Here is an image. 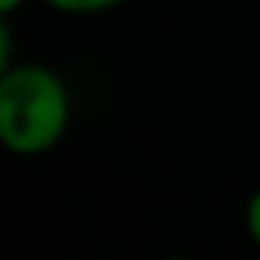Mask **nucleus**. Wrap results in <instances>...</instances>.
I'll use <instances>...</instances> for the list:
<instances>
[{
    "mask_svg": "<svg viewBox=\"0 0 260 260\" xmlns=\"http://www.w3.org/2000/svg\"><path fill=\"white\" fill-rule=\"evenodd\" d=\"M73 95L53 66L17 63L0 70V142L20 158L53 152L70 132Z\"/></svg>",
    "mask_w": 260,
    "mask_h": 260,
    "instance_id": "1",
    "label": "nucleus"
},
{
    "mask_svg": "<svg viewBox=\"0 0 260 260\" xmlns=\"http://www.w3.org/2000/svg\"><path fill=\"white\" fill-rule=\"evenodd\" d=\"M46 7L59 13H73V17H92V13H106V10H115L122 7L125 0H43Z\"/></svg>",
    "mask_w": 260,
    "mask_h": 260,
    "instance_id": "2",
    "label": "nucleus"
},
{
    "mask_svg": "<svg viewBox=\"0 0 260 260\" xmlns=\"http://www.w3.org/2000/svg\"><path fill=\"white\" fill-rule=\"evenodd\" d=\"M244 224H247V234H250V241H254V247L260 250V184L254 188V194H250V201H247Z\"/></svg>",
    "mask_w": 260,
    "mask_h": 260,
    "instance_id": "3",
    "label": "nucleus"
},
{
    "mask_svg": "<svg viewBox=\"0 0 260 260\" xmlns=\"http://www.w3.org/2000/svg\"><path fill=\"white\" fill-rule=\"evenodd\" d=\"M23 4H26V0H0V13H4V17H10V13H17Z\"/></svg>",
    "mask_w": 260,
    "mask_h": 260,
    "instance_id": "4",
    "label": "nucleus"
}]
</instances>
